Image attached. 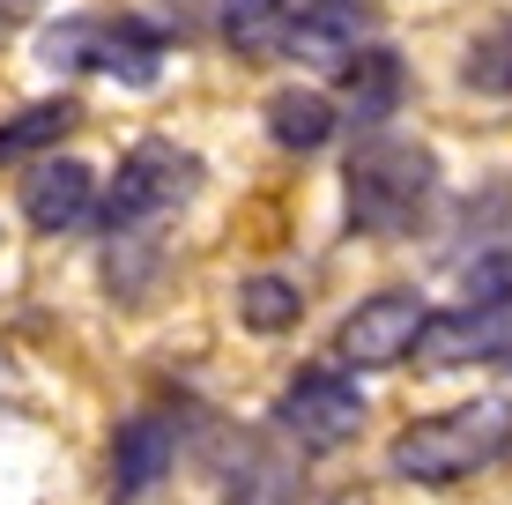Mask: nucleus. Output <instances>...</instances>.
I'll return each mask as SVG.
<instances>
[{
	"label": "nucleus",
	"instance_id": "1",
	"mask_svg": "<svg viewBox=\"0 0 512 505\" xmlns=\"http://www.w3.org/2000/svg\"><path fill=\"white\" fill-rule=\"evenodd\" d=\"M342 194H349V231L401 238L423 223V208L438 194V156L423 142H357V156L342 164Z\"/></svg>",
	"mask_w": 512,
	"mask_h": 505
},
{
	"label": "nucleus",
	"instance_id": "2",
	"mask_svg": "<svg viewBox=\"0 0 512 505\" xmlns=\"http://www.w3.org/2000/svg\"><path fill=\"white\" fill-rule=\"evenodd\" d=\"M512 439V409L505 402H468L446 416H416L394 431V476L409 483H461L475 468H490Z\"/></svg>",
	"mask_w": 512,
	"mask_h": 505
},
{
	"label": "nucleus",
	"instance_id": "3",
	"mask_svg": "<svg viewBox=\"0 0 512 505\" xmlns=\"http://www.w3.org/2000/svg\"><path fill=\"white\" fill-rule=\"evenodd\" d=\"M193 186H201V156L179 149V142H141L119 156V179H112V201H104V216H112V231H141V223L171 216Z\"/></svg>",
	"mask_w": 512,
	"mask_h": 505
},
{
	"label": "nucleus",
	"instance_id": "4",
	"mask_svg": "<svg viewBox=\"0 0 512 505\" xmlns=\"http://www.w3.org/2000/svg\"><path fill=\"white\" fill-rule=\"evenodd\" d=\"M275 431L297 446V454H342L364 431V394L349 387L342 372H297L275 402Z\"/></svg>",
	"mask_w": 512,
	"mask_h": 505
},
{
	"label": "nucleus",
	"instance_id": "5",
	"mask_svg": "<svg viewBox=\"0 0 512 505\" xmlns=\"http://www.w3.org/2000/svg\"><path fill=\"white\" fill-rule=\"evenodd\" d=\"M423 327H431V312H423L416 290H379V298H364L357 312L342 320V357L357 364V372H386V364H409Z\"/></svg>",
	"mask_w": 512,
	"mask_h": 505
},
{
	"label": "nucleus",
	"instance_id": "6",
	"mask_svg": "<svg viewBox=\"0 0 512 505\" xmlns=\"http://www.w3.org/2000/svg\"><path fill=\"white\" fill-rule=\"evenodd\" d=\"M364 23H372V0H282V45L327 67H349L364 52Z\"/></svg>",
	"mask_w": 512,
	"mask_h": 505
},
{
	"label": "nucleus",
	"instance_id": "7",
	"mask_svg": "<svg viewBox=\"0 0 512 505\" xmlns=\"http://www.w3.org/2000/svg\"><path fill=\"white\" fill-rule=\"evenodd\" d=\"M23 216H30V231H82V223L97 216L90 164H75V156H38L30 179H23Z\"/></svg>",
	"mask_w": 512,
	"mask_h": 505
},
{
	"label": "nucleus",
	"instance_id": "8",
	"mask_svg": "<svg viewBox=\"0 0 512 505\" xmlns=\"http://www.w3.org/2000/svg\"><path fill=\"white\" fill-rule=\"evenodd\" d=\"M505 327H512V305H461L423 327L416 364L423 372H453V364H475V357H505V342H512Z\"/></svg>",
	"mask_w": 512,
	"mask_h": 505
},
{
	"label": "nucleus",
	"instance_id": "9",
	"mask_svg": "<svg viewBox=\"0 0 512 505\" xmlns=\"http://www.w3.org/2000/svg\"><path fill=\"white\" fill-rule=\"evenodd\" d=\"M171 454H179V439H171L164 416H127L112 439V491L119 498H141L156 491V483L171 476Z\"/></svg>",
	"mask_w": 512,
	"mask_h": 505
},
{
	"label": "nucleus",
	"instance_id": "10",
	"mask_svg": "<svg viewBox=\"0 0 512 505\" xmlns=\"http://www.w3.org/2000/svg\"><path fill=\"white\" fill-rule=\"evenodd\" d=\"M401 90H409V75H401V60L386 45H364L357 60L342 67V97H349V119L357 127H379V119H394Z\"/></svg>",
	"mask_w": 512,
	"mask_h": 505
},
{
	"label": "nucleus",
	"instance_id": "11",
	"mask_svg": "<svg viewBox=\"0 0 512 505\" xmlns=\"http://www.w3.org/2000/svg\"><path fill=\"white\" fill-rule=\"evenodd\" d=\"M75 97H45L23 104L15 119H0V164H23V156H60V142L75 134Z\"/></svg>",
	"mask_w": 512,
	"mask_h": 505
},
{
	"label": "nucleus",
	"instance_id": "12",
	"mask_svg": "<svg viewBox=\"0 0 512 505\" xmlns=\"http://www.w3.org/2000/svg\"><path fill=\"white\" fill-rule=\"evenodd\" d=\"M238 320H245V335H290V327L305 320V290H297L290 275L260 268V275L238 283Z\"/></svg>",
	"mask_w": 512,
	"mask_h": 505
},
{
	"label": "nucleus",
	"instance_id": "13",
	"mask_svg": "<svg viewBox=\"0 0 512 505\" xmlns=\"http://www.w3.org/2000/svg\"><path fill=\"white\" fill-rule=\"evenodd\" d=\"M268 134L282 149H327V134H334V104L320 90H275L268 97Z\"/></svg>",
	"mask_w": 512,
	"mask_h": 505
},
{
	"label": "nucleus",
	"instance_id": "14",
	"mask_svg": "<svg viewBox=\"0 0 512 505\" xmlns=\"http://www.w3.org/2000/svg\"><path fill=\"white\" fill-rule=\"evenodd\" d=\"M461 82L483 97H512V23H490L483 38L461 52Z\"/></svg>",
	"mask_w": 512,
	"mask_h": 505
},
{
	"label": "nucleus",
	"instance_id": "15",
	"mask_svg": "<svg viewBox=\"0 0 512 505\" xmlns=\"http://www.w3.org/2000/svg\"><path fill=\"white\" fill-rule=\"evenodd\" d=\"M468 305H512V253H490L468 268Z\"/></svg>",
	"mask_w": 512,
	"mask_h": 505
}]
</instances>
